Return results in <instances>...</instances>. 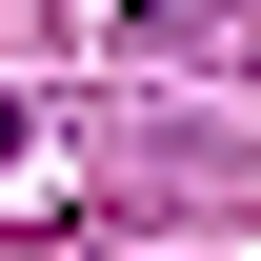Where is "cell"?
<instances>
[{"label":"cell","instance_id":"cell-1","mask_svg":"<svg viewBox=\"0 0 261 261\" xmlns=\"http://www.w3.org/2000/svg\"><path fill=\"white\" fill-rule=\"evenodd\" d=\"M0 181H20V100H0Z\"/></svg>","mask_w":261,"mask_h":261}]
</instances>
